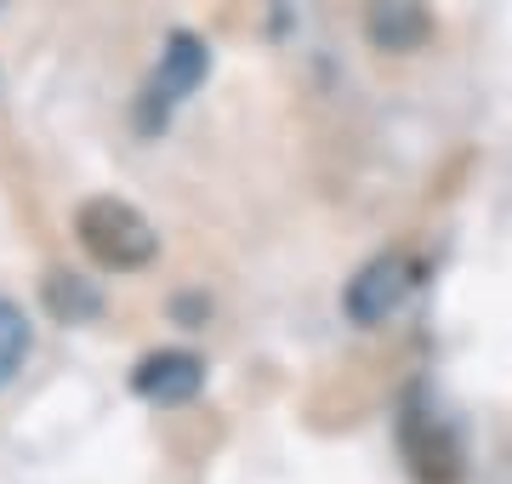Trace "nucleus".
I'll list each match as a JSON object with an SVG mask.
<instances>
[{
  "instance_id": "nucleus-1",
  "label": "nucleus",
  "mask_w": 512,
  "mask_h": 484,
  "mask_svg": "<svg viewBox=\"0 0 512 484\" xmlns=\"http://www.w3.org/2000/svg\"><path fill=\"white\" fill-rule=\"evenodd\" d=\"M74 234L86 245V257L109 274H131V268H148L154 251H160V234L137 205L114 200V194H97L74 211Z\"/></svg>"
},
{
  "instance_id": "nucleus-2",
  "label": "nucleus",
  "mask_w": 512,
  "mask_h": 484,
  "mask_svg": "<svg viewBox=\"0 0 512 484\" xmlns=\"http://www.w3.org/2000/svg\"><path fill=\"white\" fill-rule=\"evenodd\" d=\"M410 291H416V262L399 257V251H387V257H370L348 280L342 308H348L353 325H387L410 302Z\"/></svg>"
},
{
  "instance_id": "nucleus-3",
  "label": "nucleus",
  "mask_w": 512,
  "mask_h": 484,
  "mask_svg": "<svg viewBox=\"0 0 512 484\" xmlns=\"http://www.w3.org/2000/svg\"><path fill=\"white\" fill-rule=\"evenodd\" d=\"M205 46L188 29H177V35L165 40V52H160V69H154V80H148V92H143V114H137V126L143 131H154V126H165V114L177 109L194 86L205 80Z\"/></svg>"
},
{
  "instance_id": "nucleus-4",
  "label": "nucleus",
  "mask_w": 512,
  "mask_h": 484,
  "mask_svg": "<svg viewBox=\"0 0 512 484\" xmlns=\"http://www.w3.org/2000/svg\"><path fill=\"white\" fill-rule=\"evenodd\" d=\"M137 393L154 399V405H188L194 393L205 388V359L200 354H183V348H160L137 365Z\"/></svg>"
},
{
  "instance_id": "nucleus-5",
  "label": "nucleus",
  "mask_w": 512,
  "mask_h": 484,
  "mask_svg": "<svg viewBox=\"0 0 512 484\" xmlns=\"http://www.w3.org/2000/svg\"><path fill=\"white\" fill-rule=\"evenodd\" d=\"M365 35L382 52H416L421 40L433 35V18L421 12L416 0H376L365 18Z\"/></svg>"
},
{
  "instance_id": "nucleus-6",
  "label": "nucleus",
  "mask_w": 512,
  "mask_h": 484,
  "mask_svg": "<svg viewBox=\"0 0 512 484\" xmlns=\"http://www.w3.org/2000/svg\"><path fill=\"white\" fill-rule=\"evenodd\" d=\"M23 359H29V319H23L18 302L0 297V388L18 376Z\"/></svg>"
},
{
  "instance_id": "nucleus-7",
  "label": "nucleus",
  "mask_w": 512,
  "mask_h": 484,
  "mask_svg": "<svg viewBox=\"0 0 512 484\" xmlns=\"http://www.w3.org/2000/svg\"><path fill=\"white\" fill-rule=\"evenodd\" d=\"M46 308L74 325V319H92L97 308H103V297H97L92 285H80L74 274H52V280H46Z\"/></svg>"
}]
</instances>
